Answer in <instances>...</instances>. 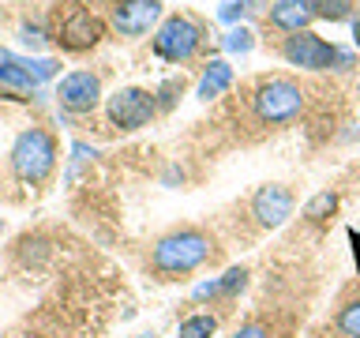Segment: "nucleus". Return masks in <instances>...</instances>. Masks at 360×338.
<instances>
[{
    "label": "nucleus",
    "mask_w": 360,
    "mask_h": 338,
    "mask_svg": "<svg viewBox=\"0 0 360 338\" xmlns=\"http://www.w3.org/2000/svg\"><path fill=\"white\" fill-rule=\"evenodd\" d=\"M210 248L214 244L202 230H176V233H169L154 244L150 263H154V270H162V275H188V270L207 263Z\"/></svg>",
    "instance_id": "obj_1"
},
{
    "label": "nucleus",
    "mask_w": 360,
    "mask_h": 338,
    "mask_svg": "<svg viewBox=\"0 0 360 338\" xmlns=\"http://www.w3.org/2000/svg\"><path fill=\"white\" fill-rule=\"evenodd\" d=\"M56 165V139L45 128H22L11 143V169L27 184H41Z\"/></svg>",
    "instance_id": "obj_2"
},
{
    "label": "nucleus",
    "mask_w": 360,
    "mask_h": 338,
    "mask_svg": "<svg viewBox=\"0 0 360 338\" xmlns=\"http://www.w3.org/2000/svg\"><path fill=\"white\" fill-rule=\"evenodd\" d=\"M56 68L60 64L53 56H19V53L0 49V90H8V94H30L41 83H49L56 75Z\"/></svg>",
    "instance_id": "obj_3"
},
{
    "label": "nucleus",
    "mask_w": 360,
    "mask_h": 338,
    "mask_svg": "<svg viewBox=\"0 0 360 338\" xmlns=\"http://www.w3.org/2000/svg\"><path fill=\"white\" fill-rule=\"evenodd\" d=\"M252 106H255V113H259V120H266V124H285V120H292V117L304 109V90L292 83V79L278 75V79H266V83L255 90Z\"/></svg>",
    "instance_id": "obj_4"
},
{
    "label": "nucleus",
    "mask_w": 360,
    "mask_h": 338,
    "mask_svg": "<svg viewBox=\"0 0 360 338\" xmlns=\"http://www.w3.org/2000/svg\"><path fill=\"white\" fill-rule=\"evenodd\" d=\"M199 45H202V30L191 19H184V15H169L162 27H158V34H154V53L162 56V61H169V64L191 61V56L199 53Z\"/></svg>",
    "instance_id": "obj_5"
},
{
    "label": "nucleus",
    "mask_w": 360,
    "mask_h": 338,
    "mask_svg": "<svg viewBox=\"0 0 360 338\" xmlns=\"http://www.w3.org/2000/svg\"><path fill=\"white\" fill-rule=\"evenodd\" d=\"M105 38V23H101L90 8H79L72 4L64 15H56V42L72 53H83L90 45H98Z\"/></svg>",
    "instance_id": "obj_6"
},
{
    "label": "nucleus",
    "mask_w": 360,
    "mask_h": 338,
    "mask_svg": "<svg viewBox=\"0 0 360 338\" xmlns=\"http://www.w3.org/2000/svg\"><path fill=\"white\" fill-rule=\"evenodd\" d=\"M281 56L292 64V68H308V72H323L338 61V49L326 38L311 30H300V34H289L285 45H281Z\"/></svg>",
    "instance_id": "obj_7"
},
{
    "label": "nucleus",
    "mask_w": 360,
    "mask_h": 338,
    "mask_svg": "<svg viewBox=\"0 0 360 338\" xmlns=\"http://www.w3.org/2000/svg\"><path fill=\"white\" fill-rule=\"evenodd\" d=\"M109 120L117 124V128H124V132H135V128H143L146 120L154 117V94L150 90H139V87H124V90H117V94L109 98Z\"/></svg>",
    "instance_id": "obj_8"
},
{
    "label": "nucleus",
    "mask_w": 360,
    "mask_h": 338,
    "mask_svg": "<svg viewBox=\"0 0 360 338\" xmlns=\"http://www.w3.org/2000/svg\"><path fill=\"white\" fill-rule=\"evenodd\" d=\"M56 101L68 109V113H90L101 101V79L86 68H75V72L60 75L56 83Z\"/></svg>",
    "instance_id": "obj_9"
},
{
    "label": "nucleus",
    "mask_w": 360,
    "mask_h": 338,
    "mask_svg": "<svg viewBox=\"0 0 360 338\" xmlns=\"http://www.w3.org/2000/svg\"><path fill=\"white\" fill-rule=\"evenodd\" d=\"M292 214V192L281 184H263L252 196V218L263 225V230H278L285 225Z\"/></svg>",
    "instance_id": "obj_10"
},
{
    "label": "nucleus",
    "mask_w": 360,
    "mask_h": 338,
    "mask_svg": "<svg viewBox=\"0 0 360 338\" xmlns=\"http://www.w3.org/2000/svg\"><path fill=\"white\" fill-rule=\"evenodd\" d=\"M162 19V0H120L112 8V27L128 38H139Z\"/></svg>",
    "instance_id": "obj_11"
},
{
    "label": "nucleus",
    "mask_w": 360,
    "mask_h": 338,
    "mask_svg": "<svg viewBox=\"0 0 360 338\" xmlns=\"http://www.w3.org/2000/svg\"><path fill=\"white\" fill-rule=\"evenodd\" d=\"M266 19H270V27H278L285 34H300L315 19V8H311V0H274Z\"/></svg>",
    "instance_id": "obj_12"
},
{
    "label": "nucleus",
    "mask_w": 360,
    "mask_h": 338,
    "mask_svg": "<svg viewBox=\"0 0 360 338\" xmlns=\"http://www.w3.org/2000/svg\"><path fill=\"white\" fill-rule=\"evenodd\" d=\"M233 87V68L225 64V61H210L207 68H202V79H199V87H195V98H218L225 94V90Z\"/></svg>",
    "instance_id": "obj_13"
},
{
    "label": "nucleus",
    "mask_w": 360,
    "mask_h": 338,
    "mask_svg": "<svg viewBox=\"0 0 360 338\" xmlns=\"http://www.w3.org/2000/svg\"><path fill=\"white\" fill-rule=\"evenodd\" d=\"M244 282H248V270L229 267L221 278H210V282H202V286H195V301H202V297H233V293L244 289Z\"/></svg>",
    "instance_id": "obj_14"
},
{
    "label": "nucleus",
    "mask_w": 360,
    "mask_h": 338,
    "mask_svg": "<svg viewBox=\"0 0 360 338\" xmlns=\"http://www.w3.org/2000/svg\"><path fill=\"white\" fill-rule=\"evenodd\" d=\"M214 331H218V320H214L210 312H195V315H188V320H180L176 338H210Z\"/></svg>",
    "instance_id": "obj_15"
},
{
    "label": "nucleus",
    "mask_w": 360,
    "mask_h": 338,
    "mask_svg": "<svg viewBox=\"0 0 360 338\" xmlns=\"http://www.w3.org/2000/svg\"><path fill=\"white\" fill-rule=\"evenodd\" d=\"M338 211V192L330 188H323V192H315V196L304 203V218H311V222H323V218H330V214Z\"/></svg>",
    "instance_id": "obj_16"
},
{
    "label": "nucleus",
    "mask_w": 360,
    "mask_h": 338,
    "mask_svg": "<svg viewBox=\"0 0 360 338\" xmlns=\"http://www.w3.org/2000/svg\"><path fill=\"white\" fill-rule=\"evenodd\" d=\"M338 334L342 338H360V297L349 301L342 312H338Z\"/></svg>",
    "instance_id": "obj_17"
},
{
    "label": "nucleus",
    "mask_w": 360,
    "mask_h": 338,
    "mask_svg": "<svg viewBox=\"0 0 360 338\" xmlns=\"http://www.w3.org/2000/svg\"><path fill=\"white\" fill-rule=\"evenodd\" d=\"M311 8H315V15H319V19H330V23L349 19V11H353L349 0H311Z\"/></svg>",
    "instance_id": "obj_18"
},
{
    "label": "nucleus",
    "mask_w": 360,
    "mask_h": 338,
    "mask_svg": "<svg viewBox=\"0 0 360 338\" xmlns=\"http://www.w3.org/2000/svg\"><path fill=\"white\" fill-rule=\"evenodd\" d=\"M252 45H255V34L248 27H236V30L225 34V49H229V53H248Z\"/></svg>",
    "instance_id": "obj_19"
},
{
    "label": "nucleus",
    "mask_w": 360,
    "mask_h": 338,
    "mask_svg": "<svg viewBox=\"0 0 360 338\" xmlns=\"http://www.w3.org/2000/svg\"><path fill=\"white\" fill-rule=\"evenodd\" d=\"M19 42L27 45L30 53H38V49H45V42H49V38H45V30L38 27V23H22V27H19Z\"/></svg>",
    "instance_id": "obj_20"
},
{
    "label": "nucleus",
    "mask_w": 360,
    "mask_h": 338,
    "mask_svg": "<svg viewBox=\"0 0 360 338\" xmlns=\"http://www.w3.org/2000/svg\"><path fill=\"white\" fill-rule=\"evenodd\" d=\"M248 4H259V0H225V4L218 8V19H225V23H236L240 15H248Z\"/></svg>",
    "instance_id": "obj_21"
},
{
    "label": "nucleus",
    "mask_w": 360,
    "mask_h": 338,
    "mask_svg": "<svg viewBox=\"0 0 360 338\" xmlns=\"http://www.w3.org/2000/svg\"><path fill=\"white\" fill-rule=\"evenodd\" d=\"M90 158H98L94 146H86V143H75L72 146V165H83V162H90Z\"/></svg>",
    "instance_id": "obj_22"
},
{
    "label": "nucleus",
    "mask_w": 360,
    "mask_h": 338,
    "mask_svg": "<svg viewBox=\"0 0 360 338\" xmlns=\"http://www.w3.org/2000/svg\"><path fill=\"white\" fill-rule=\"evenodd\" d=\"M233 338H266V327L263 323H244L240 331H233Z\"/></svg>",
    "instance_id": "obj_23"
},
{
    "label": "nucleus",
    "mask_w": 360,
    "mask_h": 338,
    "mask_svg": "<svg viewBox=\"0 0 360 338\" xmlns=\"http://www.w3.org/2000/svg\"><path fill=\"white\" fill-rule=\"evenodd\" d=\"M353 42H356V45H360V15H356V19H353Z\"/></svg>",
    "instance_id": "obj_24"
},
{
    "label": "nucleus",
    "mask_w": 360,
    "mask_h": 338,
    "mask_svg": "<svg viewBox=\"0 0 360 338\" xmlns=\"http://www.w3.org/2000/svg\"><path fill=\"white\" fill-rule=\"evenodd\" d=\"M0 233H4V218H0Z\"/></svg>",
    "instance_id": "obj_25"
},
{
    "label": "nucleus",
    "mask_w": 360,
    "mask_h": 338,
    "mask_svg": "<svg viewBox=\"0 0 360 338\" xmlns=\"http://www.w3.org/2000/svg\"><path fill=\"white\" fill-rule=\"evenodd\" d=\"M139 338H154V334H139Z\"/></svg>",
    "instance_id": "obj_26"
}]
</instances>
